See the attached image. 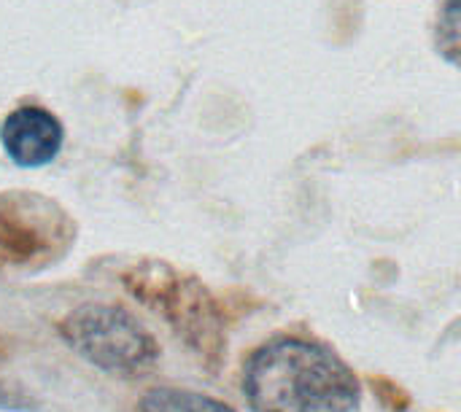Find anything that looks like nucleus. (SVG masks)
<instances>
[{"mask_svg": "<svg viewBox=\"0 0 461 412\" xmlns=\"http://www.w3.org/2000/svg\"><path fill=\"white\" fill-rule=\"evenodd\" d=\"M8 359H11V340H8V335L0 329V364L8 362Z\"/></svg>", "mask_w": 461, "mask_h": 412, "instance_id": "obj_8", "label": "nucleus"}, {"mask_svg": "<svg viewBox=\"0 0 461 412\" xmlns=\"http://www.w3.org/2000/svg\"><path fill=\"white\" fill-rule=\"evenodd\" d=\"M138 412H238L221 399H213L200 391L159 386L140 397Z\"/></svg>", "mask_w": 461, "mask_h": 412, "instance_id": "obj_6", "label": "nucleus"}, {"mask_svg": "<svg viewBox=\"0 0 461 412\" xmlns=\"http://www.w3.org/2000/svg\"><path fill=\"white\" fill-rule=\"evenodd\" d=\"M243 394L251 412H354L362 383L330 345L281 335L246 359Z\"/></svg>", "mask_w": 461, "mask_h": 412, "instance_id": "obj_1", "label": "nucleus"}, {"mask_svg": "<svg viewBox=\"0 0 461 412\" xmlns=\"http://www.w3.org/2000/svg\"><path fill=\"white\" fill-rule=\"evenodd\" d=\"M76 237V219L54 197L32 189L0 192V270H49L70 254Z\"/></svg>", "mask_w": 461, "mask_h": 412, "instance_id": "obj_4", "label": "nucleus"}, {"mask_svg": "<svg viewBox=\"0 0 461 412\" xmlns=\"http://www.w3.org/2000/svg\"><path fill=\"white\" fill-rule=\"evenodd\" d=\"M0 143L14 165L43 167L62 151L65 127L43 105H19L3 119Z\"/></svg>", "mask_w": 461, "mask_h": 412, "instance_id": "obj_5", "label": "nucleus"}, {"mask_svg": "<svg viewBox=\"0 0 461 412\" xmlns=\"http://www.w3.org/2000/svg\"><path fill=\"white\" fill-rule=\"evenodd\" d=\"M119 281L124 291L159 316L211 372L221 367L227 354V327L219 302L200 278L170 262L143 256L124 264Z\"/></svg>", "mask_w": 461, "mask_h": 412, "instance_id": "obj_2", "label": "nucleus"}, {"mask_svg": "<svg viewBox=\"0 0 461 412\" xmlns=\"http://www.w3.org/2000/svg\"><path fill=\"white\" fill-rule=\"evenodd\" d=\"M57 335L95 370L138 381L157 370L162 348L146 324L116 302H86L57 321Z\"/></svg>", "mask_w": 461, "mask_h": 412, "instance_id": "obj_3", "label": "nucleus"}, {"mask_svg": "<svg viewBox=\"0 0 461 412\" xmlns=\"http://www.w3.org/2000/svg\"><path fill=\"white\" fill-rule=\"evenodd\" d=\"M435 46L443 59L461 70V0H446L435 24Z\"/></svg>", "mask_w": 461, "mask_h": 412, "instance_id": "obj_7", "label": "nucleus"}]
</instances>
